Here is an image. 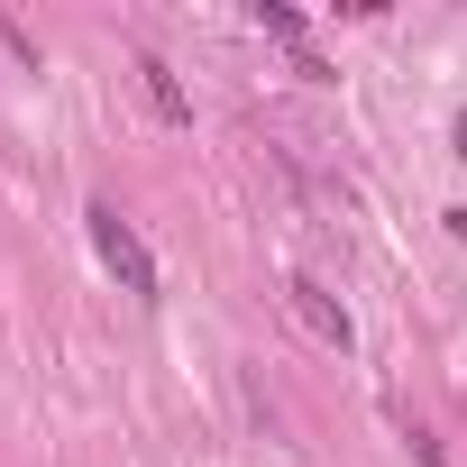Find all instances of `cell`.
Wrapping results in <instances>:
<instances>
[{
  "label": "cell",
  "instance_id": "277c9868",
  "mask_svg": "<svg viewBox=\"0 0 467 467\" xmlns=\"http://www.w3.org/2000/svg\"><path fill=\"white\" fill-rule=\"evenodd\" d=\"M266 37H285V47H303V10H285V0H257V10H248Z\"/></svg>",
  "mask_w": 467,
  "mask_h": 467
},
{
  "label": "cell",
  "instance_id": "8992f818",
  "mask_svg": "<svg viewBox=\"0 0 467 467\" xmlns=\"http://www.w3.org/2000/svg\"><path fill=\"white\" fill-rule=\"evenodd\" d=\"M449 138H458V156H467V110H458V119H449Z\"/></svg>",
  "mask_w": 467,
  "mask_h": 467
},
{
  "label": "cell",
  "instance_id": "7a4b0ae2",
  "mask_svg": "<svg viewBox=\"0 0 467 467\" xmlns=\"http://www.w3.org/2000/svg\"><path fill=\"white\" fill-rule=\"evenodd\" d=\"M285 303H294V321L321 339V348H348L358 339V321H348V303L321 285V275H285Z\"/></svg>",
  "mask_w": 467,
  "mask_h": 467
},
{
  "label": "cell",
  "instance_id": "3957f363",
  "mask_svg": "<svg viewBox=\"0 0 467 467\" xmlns=\"http://www.w3.org/2000/svg\"><path fill=\"white\" fill-rule=\"evenodd\" d=\"M138 83H147V110H156L165 129H192V92L174 83V65H165V56H138Z\"/></svg>",
  "mask_w": 467,
  "mask_h": 467
},
{
  "label": "cell",
  "instance_id": "5b68a950",
  "mask_svg": "<svg viewBox=\"0 0 467 467\" xmlns=\"http://www.w3.org/2000/svg\"><path fill=\"white\" fill-rule=\"evenodd\" d=\"M403 440H412V458H421V467H449V458H440V440H431V431H421V421H412V431H403Z\"/></svg>",
  "mask_w": 467,
  "mask_h": 467
},
{
  "label": "cell",
  "instance_id": "6da1fadb",
  "mask_svg": "<svg viewBox=\"0 0 467 467\" xmlns=\"http://www.w3.org/2000/svg\"><path fill=\"white\" fill-rule=\"evenodd\" d=\"M92 220V248H101V266L119 275V294H138V303H156V257H147V239L119 220V202H92L83 211Z\"/></svg>",
  "mask_w": 467,
  "mask_h": 467
}]
</instances>
